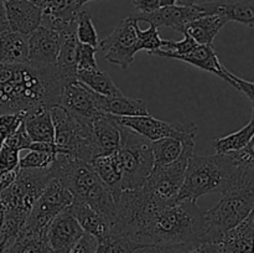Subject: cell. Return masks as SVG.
Listing matches in <instances>:
<instances>
[{
    "label": "cell",
    "instance_id": "8992f818",
    "mask_svg": "<svg viewBox=\"0 0 254 253\" xmlns=\"http://www.w3.org/2000/svg\"><path fill=\"white\" fill-rule=\"evenodd\" d=\"M122 171L121 190H136L154 168L151 141L130 128L121 126V143L116 150Z\"/></svg>",
    "mask_w": 254,
    "mask_h": 253
},
{
    "label": "cell",
    "instance_id": "ee69618b",
    "mask_svg": "<svg viewBox=\"0 0 254 253\" xmlns=\"http://www.w3.org/2000/svg\"><path fill=\"white\" fill-rule=\"evenodd\" d=\"M29 150L57 154L56 145H55V143H49V141H32L29 146Z\"/></svg>",
    "mask_w": 254,
    "mask_h": 253
},
{
    "label": "cell",
    "instance_id": "f1b7e54d",
    "mask_svg": "<svg viewBox=\"0 0 254 253\" xmlns=\"http://www.w3.org/2000/svg\"><path fill=\"white\" fill-rule=\"evenodd\" d=\"M92 168L94 169L98 178L112 190L113 195H118L121 192L122 171L117 160L116 151L108 155L98 156L91 161Z\"/></svg>",
    "mask_w": 254,
    "mask_h": 253
},
{
    "label": "cell",
    "instance_id": "836d02e7",
    "mask_svg": "<svg viewBox=\"0 0 254 253\" xmlns=\"http://www.w3.org/2000/svg\"><path fill=\"white\" fill-rule=\"evenodd\" d=\"M96 47L91 46V45L81 44L78 42L76 52V72L78 73H83V72L94 71L98 69V64L96 61Z\"/></svg>",
    "mask_w": 254,
    "mask_h": 253
},
{
    "label": "cell",
    "instance_id": "44dd1931",
    "mask_svg": "<svg viewBox=\"0 0 254 253\" xmlns=\"http://www.w3.org/2000/svg\"><path fill=\"white\" fill-rule=\"evenodd\" d=\"M77 46H78V40L76 37V26L68 27L60 32V47L56 60V68L64 83L77 79Z\"/></svg>",
    "mask_w": 254,
    "mask_h": 253
},
{
    "label": "cell",
    "instance_id": "d6986e66",
    "mask_svg": "<svg viewBox=\"0 0 254 253\" xmlns=\"http://www.w3.org/2000/svg\"><path fill=\"white\" fill-rule=\"evenodd\" d=\"M198 9L205 15H221L226 21L254 26L253 0H212L197 4Z\"/></svg>",
    "mask_w": 254,
    "mask_h": 253
},
{
    "label": "cell",
    "instance_id": "e0dca14e",
    "mask_svg": "<svg viewBox=\"0 0 254 253\" xmlns=\"http://www.w3.org/2000/svg\"><path fill=\"white\" fill-rule=\"evenodd\" d=\"M93 159L108 155L118 149L121 143V126L111 114L99 112L91 121Z\"/></svg>",
    "mask_w": 254,
    "mask_h": 253
},
{
    "label": "cell",
    "instance_id": "74e56055",
    "mask_svg": "<svg viewBox=\"0 0 254 253\" xmlns=\"http://www.w3.org/2000/svg\"><path fill=\"white\" fill-rule=\"evenodd\" d=\"M223 79H225L227 83H230L231 86L235 87L237 91H240L241 93H243L245 96L248 97V99L251 101L252 106L254 104V86L251 81H246V79L240 78L238 76H236L235 73H232L231 71H228L227 68H223Z\"/></svg>",
    "mask_w": 254,
    "mask_h": 253
},
{
    "label": "cell",
    "instance_id": "681fc988",
    "mask_svg": "<svg viewBox=\"0 0 254 253\" xmlns=\"http://www.w3.org/2000/svg\"><path fill=\"white\" fill-rule=\"evenodd\" d=\"M0 22H6V17H5L4 1H0Z\"/></svg>",
    "mask_w": 254,
    "mask_h": 253
},
{
    "label": "cell",
    "instance_id": "8fae6325",
    "mask_svg": "<svg viewBox=\"0 0 254 253\" xmlns=\"http://www.w3.org/2000/svg\"><path fill=\"white\" fill-rule=\"evenodd\" d=\"M112 118L119 126L130 128L131 130L145 136L150 141L159 140L163 138H175L183 141L190 140V139L196 138L198 131V126L193 122L170 123V122L159 121V119L151 117L150 114L139 117L112 116Z\"/></svg>",
    "mask_w": 254,
    "mask_h": 253
},
{
    "label": "cell",
    "instance_id": "7402d4cb",
    "mask_svg": "<svg viewBox=\"0 0 254 253\" xmlns=\"http://www.w3.org/2000/svg\"><path fill=\"white\" fill-rule=\"evenodd\" d=\"M97 109L102 113L118 117L148 116V103L141 98H130L124 94L106 97L96 93Z\"/></svg>",
    "mask_w": 254,
    "mask_h": 253
},
{
    "label": "cell",
    "instance_id": "bcb514c9",
    "mask_svg": "<svg viewBox=\"0 0 254 253\" xmlns=\"http://www.w3.org/2000/svg\"><path fill=\"white\" fill-rule=\"evenodd\" d=\"M109 251V240L104 241V242H99L98 247L94 251V253H108Z\"/></svg>",
    "mask_w": 254,
    "mask_h": 253
},
{
    "label": "cell",
    "instance_id": "d590c367",
    "mask_svg": "<svg viewBox=\"0 0 254 253\" xmlns=\"http://www.w3.org/2000/svg\"><path fill=\"white\" fill-rule=\"evenodd\" d=\"M136 36H138V50H146L149 54L156 51L163 45V39L158 32V27L150 25L146 30H140L136 27Z\"/></svg>",
    "mask_w": 254,
    "mask_h": 253
},
{
    "label": "cell",
    "instance_id": "f6af8a7d",
    "mask_svg": "<svg viewBox=\"0 0 254 253\" xmlns=\"http://www.w3.org/2000/svg\"><path fill=\"white\" fill-rule=\"evenodd\" d=\"M17 169H15V170H9V171H1V173H0V192L11 185L12 181H14L15 178H16Z\"/></svg>",
    "mask_w": 254,
    "mask_h": 253
},
{
    "label": "cell",
    "instance_id": "f5cc1de1",
    "mask_svg": "<svg viewBox=\"0 0 254 253\" xmlns=\"http://www.w3.org/2000/svg\"><path fill=\"white\" fill-rule=\"evenodd\" d=\"M5 242H6V241H4V240H1V241H0V253H2V251H4V246H5Z\"/></svg>",
    "mask_w": 254,
    "mask_h": 253
},
{
    "label": "cell",
    "instance_id": "db71d44e",
    "mask_svg": "<svg viewBox=\"0 0 254 253\" xmlns=\"http://www.w3.org/2000/svg\"><path fill=\"white\" fill-rule=\"evenodd\" d=\"M30 1L35 2V4H37V5H40V6H41V5L44 4V1H45V0H30Z\"/></svg>",
    "mask_w": 254,
    "mask_h": 253
},
{
    "label": "cell",
    "instance_id": "6da1fadb",
    "mask_svg": "<svg viewBox=\"0 0 254 253\" xmlns=\"http://www.w3.org/2000/svg\"><path fill=\"white\" fill-rule=\"evenodd\" d=\"M64 82L56 64L36 67L30 63L0 64V114L29 112L57 106Z\"/></svg>",
    "mask_w": 254,
    "mask_h": 253
},
{
    "label": "cell",
    "instance_id": "8d00e7d4",
    "mask_svg": "<svg viewBox=\"0 0 254 253\" xmlns=\"http://www.w3.org/2000/svg\"><path fill=\"white\" fill-rule=\"evenodd\" d=\"M25 112L0 114V146L7 136L11 135L21 124Z\"/></svg>",
    "mask_w": 254,
    "mask_h": 253
},
{
    "label": "cell",
    "instance_id": "4dcf8cb0",
    "mask_svg": "<svg viewBox=\"0 0 254 253\" xmlns=\"http://www.w3.org/2000/svg\"><path fill=\"white\" fill-rule=\"evenodd\" d=\"M184 141L175 138H163L151 141L154 168L169 165L180 156L183 151Z\"/></svg>",
    "mask_w": 254,
    "mask_h": 253
},
{
    "label": "cell",
    "instance_id": "f546056e",
    "mask_svg": "<svg viewBox=\"0 0 254 253\" xmlns=\"http://www.w3.org/2000/svg\"><path fill=\"white\" fill-rule=\"evenodd\" d=\"M76 78L77 81H79L84 86L88 87L94 93L101 94V96L113 97L123 94V92L117 87L113 79L111 78V76L108 73H106V72L101 71L99 68L94 69V71L78 73Z\"/></svg>",
    "mask_w": 254,
    "mask_h": 253
},
{
    "label": "cell",
    "instance_id": "11a10c76",
    "mask_svg": "<svg viewBox=\"0 0 254 253\" xmlns=\"http://www.w3.org/2000/svg\"><path fill=\"white\" fill-rule=\"evenodd\" d=\"M89 1H92V0H79L81 5H84V4H86V2H89Z\"/></svg>",
    "mask_w": 254,
    "mask_h": 253
},
{
    "label": "cell",
    "instance_id": "f907efd6",
    "mask_svg": "<svg viewBox=\"0 0 254 253\" xmlns=\"http://www.w3.org/2000/svg\"><path fill=\"white\" fill-rule=\"evenodd\" d=\"M179 5H195L198 4V0H178Z\"/></svg>",
    "mask_w": 254,
    "mask_h": 253
},
{
    "label": "cell",
    "instance_id": "9f6ffc18",
    "mask_svg": "<svg viewBox=\"0 0 254 253\" xmlns=\"http://www.w3.org/2000/svg\"><path fill=\"white\" fill-rule=\"evenodd\" d=\"M0 1H6V0H0Z\"/></svg>",
    "mask_w": 254,
    "mask_h": 253
},
{
    "label": "cell",
    "instance_id": "60d3db41",
    "mask_svg": "<svg viewBox=\"0 0 254 253\" xmlns=\"http://www.w3.org/2000/svg\"><path fill=\"white\" fill-rule=\"evenodd\" d=\"M189 253H230L221 241H202L190 248Z\"/></svg>",
    "mask_w": 254,
    "mask_h": 253
},
{
    "label": "cell",
    "instance_id": "ba28073f",
    "mask_svg": "<svg viewBox=\"0 0 254 253\" xmlns=\"http://www.w3.org/2000/svg\"><path fill=\"white\" fill-rule=\"evenodd\" d=\"M254 211V189H238L222 195L210 210H206V241H221L227 231L242 222Z\"/></svg>",
    "mask_w": 254,
    "mask_h": 253
},
{
    "label": "cell",
    "instance_id": "7a4b0ae2",
    "mask_svg": "<svg viewBox=\"0 0 254 253\" xmlns=\"http://www.w3.org/2000/svg\"><path fill=\"white\" fill-rule=\"evenodd\" d=\"M238 189H254V169L240 168L228 154L193 153L176 200L196 201L208 193L225 195Z\"/></svg>",
    "mask_w": 254,
    "mask_h": 253
},
{
    "label": "cell",
    "instance_id": "ab89813d",
    "mask_svg": "<svg viewBox=\"0 0 254 253\" xmlns=\"http://www.w3.org/2000/svg\"><path fill=\"white\" fill-rule=\"evenodd\" d=\"M4 143L7 144V145L12 146V148H15L16 150L21 151V150H29V146L30 144L32 143V140L30 139V136L27 135L26 130H25L24 128V124H22L21 122L19 128H17L11 135L7 136V138L4 140Z\"/></svg>",
    "mask_w": 254,
    "mask_h": 253
},
{
    "label": "cell",
    "instance_id": "83f0119b",
    "mask_svg": "<svg viewBox=\"0 0 254 253\" xmlns=\"http://www.w3.org/2000/svg\"><path fill=\"white\" fill-rule=\"evenodd\" d=\"M176 60H180V61L186 62V63H190L192 66L198 67V68L211 72V73L216 74V76L221 77L223 79V68H225V66L221 63L220 59H218L217 54H216L212 46L197 45L189 54L179 56Z\"/></svg>",
    "mask_w": 254,
    "mask_h": 253
},
{
    "label": "cell",
    "instance_id": "9a60e30c",
    "mask_svg": "<svg viewBox=\"0 0 254 253\" xmlns=\"http://www.w3.org/2000/svg\"><path fill=\"white\" fill-rule=\"evenodd\" d=\"M27 63L36 67H51L56 64L60 47V32L40 25L29 35Z\"/></svg>",
    "mask_w": 254,
    "mask_h": 253
},
{
    "label": "cell",
    "instance_id": "603a6c76",
    "mask_svg": "<svg viewBox=\"0 0 254 253\" xmlns=\"http://www.w3.org/2000/svg\"><path fill=\"white\" fill-rule=\"evenodd\" d=\"M22 124L32 141L54 143L55 128L50 108L39 107V108L25 112Z\"/></svg>",
    "mask_w": 254,
    "mask_h": 253
},
{
    "label": "cell",
    "instance_id": "7bdbcfd3",
    "mask_svg": "<svg viewBox=\"0 0 254 253\" xmlns=\"http://www.w3.org/2000/svg\"><path fill=\"white\" fill-rule=\"evenodd\" d=\"M133 5L135 6L136 11L144 12V14L153 12L160 7L159 0H133Z\"/></svg>",
    "mask_w": 254,
    "mask_h": 253
},
{
    "label": "cell",
    "instance_id": "e575fe53",
    "mask_svg": "<svg viewBox=\"0 0 254 253\" xmlns=\"http://www.w3.org/2000/svg\"><path fill=\"white\" fill-rule=\"evenodd\" d=\"M56 154L42 153V151L29 150V153L19 160L20 169H47L52 166Z\"/></svg>",
    "mask_w": 254,
    "mask_h": 253
},
{
    "label": "cell",
    "instance_id": "484cf974",
    "mask_svg": "<svg viewBox=\"0 0 254 253\" xmlns=\"http://www.w3.org/2000/svg\"><path fill=\"white\" fill-rule=\"evenodd\" d=\"M225 24L227 21L221 15H205L186 24L181 34H188L198 45L212 46L213 40Z\"/></svg>",
    "mask_w": 254,
    "mask_h": 253
},
{
    "label": "cell",
    "instance_id": "7c38bea8",
    "mask_svg": "<svg viewBox=\"0 0 254 253\" xmlns=\"http://www.w3.org/2000/svg\"><path fill=\"white\" fill-rule=\"evenodd\" d=\"M59 106L84 123H91L99 113L96 106V93L77 79L62 87Z\"/></svg>",
    "mask_w": 254,
    "mask_h": 253
},
{
    "label": "cell",
    "instance_id": "7dc6e473",
    "mask_svg": "<svg viewBox=\"0 0 254 253\" xmlns=\"http://www.w3.org/2000/svg\"><path fill=\"white\" fill-rule=\"evenodd\" d=\"M4 218H5V205L4 202L0 198V230H1V226L4 223Z\"/></svg>",
    "mask_w": 254,
    "mask_h": 253
},
{
    "label": "cell",
    "instance_id": "f35d334b",
    "mask_svg": "<svg viewBox=\"0 0 254 253\" xmlns=\"http://www.w3.org/2000/svg\"><path fill=\"white\" fill-rule=\"evenodd\" d=\"M19 150L2 143L0 146V173L19 168Z\"/></svg>",
    "mask_w": 254,
    "mask_h": 253
},
{
    "label": "cell",
    "instance_id": "4316f807",
    "mask_svg": "<svg viewBox=\"0 0 254 253\" xmlns=\"http://www.w3.org/2000/svg\"><path fill=\"white\" fill-rule=\"evenodd\" d=\"M45 235L21 227L12 240L5 242L2 253H52Z\"/></svg>",
    "mask_w": 254,
    "mask_h": 253
},
{
    "label": "cell",
    "instance_id": "9c48e42d",
    "mask_svg": "<svg viewBox=\"0 0 254 253\" xmlns=\"http://www.w3.org/2000/svg\"><path fill=\"white\" fill-rule=\"evenodd\" d=\"M72 202H73V196L69 192L67 186L59 176L54 175L35 202L22 227L29 228L35 232L46 233L47 227L52 220L60 212L68 208Z\"/></svg>",
    "mask_w": 254,
    "mask_h": 253
},
{
    "label": "cell",
    "instance_id": "3957f363",
    "mask_svg": "<svg viewBox=\"0 0 254 253\" xmlns=\"http://www.w3.org/2000/svg\"><path fill=\"white\" fill-rule=\"evenodd\" d=\"M206 210L196 201L176 200L159 211L134 240L135 247L146 245H190L206 241Z\"/></svg>",
    "mask_w": 254,
    "mask_h": 253
},
{
    "label": "cell",
    "instance_id": "d4e9b609",
    "mask_svg": "<svg viewBox=\"0 0 254 253\" xmlns=\"http://www.w3.org/2000/svg\"><path fill=\"white\" fill-rule=\"evenodd\" d=\"M254 237V211L236 227L223 235L221 242L227 247L230 253H253Z\"/></svg>",
    "mask_w": 254,
    "mask_h": 253
},
{
    "label": "cell",
    "instance_id": "5b68a950",
    "mask_svg": "<svg viewBox=\"0 0 254 253\" xmlns=\"http://www.w3.org/2000/svg\"><path fill=\"white\" fill-rule=\"evenodd\" d=\"M54 171L55 175L59 176L67 186L73 200L82 201L106 216L112 228L116 207L114 195L98 178L91 163L57 153L54 161Z\"/></svg>",
    "mask_w": 254,
    "mask_h": 253
},
{
    "label": "cell",
    "instance_id": "4fadbf2b",
    "mask_svg": "<svg viewBox=\"0 0 254 253\" xmlns=\"http://www.w3.org/2000/svg\"><path fill=\"white\" fill-rule=\"evenodd\" d=\"M83 235L84 231L69 208H66L52 220L45 236L52 253H68Z\"/></svg>",
    "mask_w": 254,
    "mask_h": 253
},
{
    "label": "cell",
    "instance_id": "d6a6232c",
    "mask_svg": "<svg viewBox=\"0 0 254 253\" xmlns=\"http://www.w3.org/2000/svg\"><path fill=\"white\" fill-rule=\"evenodd\" d=\"M76 37L78 42L86 45H91L93 47H98V35H97L96 27L92 21L91 15L88 11L82 9L77 15L76 21Z\"/></svg>",
    "mask_w": 254,
    "mask_h": 253
},
{
    "label": "cell",
    "instance_id": "1f68e13d",
    "mask_svg": "<svg viewBox=\"0 0 254 253\" xmlns=\"http://www.w3.org/2000/svg\"><path fill=\"white\" fill-rule=\"evenodd\" d=\"M254 135V117L252 116L251 121L246 124L240 130L232 134L222 136L215 140V149L217 154H227L231 151L240 150L245 148L248 143L253 139Z\"/></svg>",
    "mask_w": 254,
    "mask_h": 253
},
{
    "label": "cell",
    "instance_id": "5bb4252c",
    "mask_svg": "<svg viewBox=\"0 0 254 253\" xmlns=\"http://www.w3.org/2000/svg\"><path fill=\"white\" fill-rule=\"evenodd\" d=\"M203 16L197 4L195 5H173V6L159 7L155 11L148 12H134L130 15L131 19L136 21H145L155 27L168 26L183 32L186 24Z\"/></svg>",
    "mask_w": 254,
    "mask_h": 253
},
{
    "label": "cell",
    "instance_id": "277c9868",
    "mask_svg": "<svg viewBox=\"0 0 254 253\" xmlns=\"http://www.w3.org/2000/svg\"><path fill=\"white\" fill-rule=\"evenodd\" d=\"M54 175V166L47 169H17L16 178L11 185L0 192V198L5 205L0 241L7 242L17 235L42 190Z\"/></svg>",
    "mask_w": 254,
    "mask_h": 253
},
{
    "label": "cell",
    "instance_id": "2e32d148",
    "mask_svg": "<svg viewBox=\"0 0 254 253\" xmlns=\"http://www.w3.org/2000/svg\"><path fill=\"white\" fill-rule=\"evenodd\" d=\"M4 7L10 31L29 36L41 25V6L30 0H6Z\"/></svg>",
    "mask_w": 254,
    "mask_h": 253
},
{
    "label": "cell",
    "instance_id": "816d5d0a",
    "mask_svg": "<svg viewBox=\"0 0 254 253\" xmlns=\"http://www.w3.org/2000/svg\"><path fill=\"white\" fill-rule=\"evenodd\" d=\"M7 30H9V26H7L6 22H0V36H1L5 31H7Z\"/></svg>",
    "mask_w": 254,
    "mask_h": 253
},
{
    "label": "cell",
    "instance_id": "ac0fdd59",
    "mask_svg": "<svg viewBox=\"0 0 254 253\" xmlns=\"http://www.w3.org/2000/svg\"><path fill=\"white\" fill-rule=\"evenodd\" d=\"M82 6L79 0H45L41 5V25L57 32L76 26Z\"/></svg>",
    "mask_w": 254,
    "mask_h": 253
},
{
    "label": "cell",
    "instance_id": "cb8c5ba5",
    "mask_svg": "<svg viewBox=\"0 0 254 253\" xmlns=\"http://www.w3.org/2000/svg\"><path fill=\"white\" fill-rule=\"evenodd\" d=\"M29 36L14 31H5L0 36V64L14 66L27 62Z\"/></svg>",
    "mask_w": 254,
    "mask_h": 253
},
{
    "label": "cell",
    "instance_id": "52a82bcc",
    "mask_svg": "<svg viewBox=\"0 0 254 253\" xmlns=\"http://www.w3.org/2000/svg\"><path fill=\"white\" fill-rule=\"evenodd\" d=\"M54 122L56 151L91 163L93 160L91 123H84L74 118L61 106L50 108Z\"/></svg>",
    "mask_w": 254,
    "mask_h": 253
},
{
    "label": "cell",
    "instance_id": "c3c4849f",
    "mask_svg": "<svg viewBox=\"0 0 254 253\" xmlns=\"http://www.w3.org/2000/svg\"><path fill=\"white\" fill-rule=\"evenodd\" d=\"M178 4V0H159V5L160 7L164 6H173V5Z\"/></svg>",
    "mask_w": 254,
    "mask_h": 253
},
{
    "label": "cell",
    "instance_id": "30bf717a",
    "mask_svg": "<svg viewBox=\"0 0 254 253\" xmlns=\"http://www.w3.org/2000/svg\"><path fill=\"white\" fill-rule=\"evenodd\" d=\"M136 27L138 21L130 16L122 20L111 35L98 42L103 59L122 69H128L133 63L135 54L139 52Z\"/></svg>",
    "mask_w": 254,
    "mask_h": 253
},
{
    "label": "cell",
    "instance_id": "b9f144b4",
    "mask_svg": "<svg viewBox=\"0 0 254 253\" xmlns=\"http://www.w3.org/2000/svg\"><path fill=\"white\" fill-rule=\"evenodd\" d=\"M98 245L99 242L93 236L88 235V233H84L68 253H94V251L97 250Z\"/></svg>",
    "mask_w": 254,
    "mask_h": 253
},
{
    "label": "cell",
    "instance_id": "ffe728a7",
    "mask_svg": "<svg viewBox=\"0 0 254 253\" xmlns=\"http://www.w3.org/2000/svg\"><path fill=\"white\" fill-rule=\"evenodd\" d=\"M68 208L84 233L93 236L98 242H104L111 238V222L106 216L82 201L73 200Z\"/></svg>",
    "mask_w": 254,
    "mask_h": 253
}]
</instances>
